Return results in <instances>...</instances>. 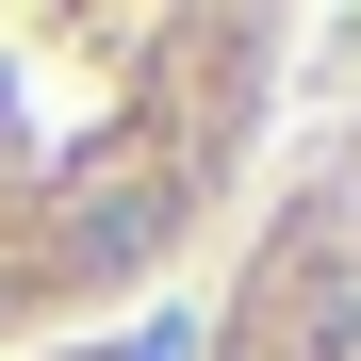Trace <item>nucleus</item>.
<instances>
[{"instance_id": "f257e3e1", "label": "nucleus", "mask_w": 361, "mask_h": 361, "mask_svg": "<svg viewBox=\"0 0 361 361\" xmlns=\"http://www.w3.org/2000/svg\"><path fill=\"white\" fill-rule=\"evenodd\" d=\"M279 17L247 0H0V345L99 329L247 197Z\"/></svg>"}, {"instance_id": "f03ea898", "label": "nucleus", "mask_w": 361, "mask_h": 361, "mask_svg": "<svg viewBox=\"0 0 361 361\" xmlns=\"http://www.w3.org/2000/svg\"><path fill=\"white\" fill-rule=\"evenodd\" d=\"M197 361H361V99L312 132V164L247 214V263H230Z\"/></svg>"}]
</instances>
